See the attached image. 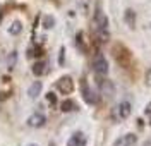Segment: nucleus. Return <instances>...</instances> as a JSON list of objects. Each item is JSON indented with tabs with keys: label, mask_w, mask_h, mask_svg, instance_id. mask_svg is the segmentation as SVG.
Here are the masks:
<instances>
[{
	"label": "nucleus",
	"mask_w": 151,
	"mask_h": 146,
	"mask_svg": "<svg viewBox=\"0 0 151 146\" xmlns=\"http://www.w3.org/2000/svg\"><path fill=\"white\" fill-rule=\"evenodd\" d=\"M94 29H96V35H98L100 41H108V38H110L108 17L103 14L101 9H96V14H94Z\"/></svg>",
	"instance_id": "obj_1"
},
{
	"label": "nucleus",
	"mask_w": 151,
	"mask_h": 146,
	"mask_svg": "<svg viewBox=\"0 0 151 146\" xmlns=\"http://www.w3.org/2000/svg\"><path fill=\"white\" fill-rule=\"evenodd\" d=\"M132 112V105L129 100H122L117 107L113 108V119L115 120H125V119H129Z\"/></svg>",
	"instance_id": "obj_2"
},
{
	"label": "nucleus",
	"mask_w": 151,
	"mask_h": 146,
	"mask_svg": "<svg viewBox=\"0 0 151 146\" xmlns=\"http://www.w3.org/2000/svg\"><path fill=\"white\" fill-rule=\"evenodd\" d=\"M93 70L96 76H106L108 74V62L103 57V53H96L93 58Z\"/></svg>",
	"instance_id": "obj_3"
},
{
	"label": "nucleus",
	"mask_w": 151,
	"mask_h": 146,
	"mask_svg": "<svg viewBox=\"0 0 151 146\" xmlns=\"http://www.w3.org/2000/svg\"><path fill=\"white\" fill-rule=\"evenodd\" d=\"M57 89L62 93V95H70L72 89H74V81L70 76H64L57 81Z\"/></svg>",
	"instance_id": "obj_4"
},
{
	"label": "nucleus",
	"mask_w": 151,
	"mask_h": 146,
	"mask_svg": "<svg viewBox=\"0 0 151 146\" xmlns=\"http://www.w3.org/2000/svg\"><path fill=\"white\" fill-rule=\"evenodd\" d=\"M81 91H83V98H84L86 103L94 105V103L98 101V96L94 95V91L89 88V84L86 83V79H83V81H81Z\"/></svg>",
	"instance_id": "obj_5"
},
{
	"label": "nucleus",
	"mask_w": 151,
	"mask_h": 146,
	"mask_svg": "<svg viewBox=\"0 0 151 146\" xmlns=\"http://www.w3.org/2000/svg\"><path fill=\"white\" fill-rule=\"evenodd\" d=\"M98 86H100L101 95H105V96L112 98L115 95V86H113V83L110 79H98Z\"/></svg>",
	"instance_id": "obj_6"
},
{
	"label": "nucleus",
	"mask_w": 151,
	"mask_h": 146,
	"mask_svg": "<svg viewBox=\"0 0 151 146\" xmlns=\"http://www.w3.org/2000/svg\"><path fill=\"white\" fill-rule=\"evenodd\" d=\"M45 122H47V117H45V114H41V112H35L33 115L28 117V126L35 127V129L43 127L45 126Z\"/></svg>",
	"instance_id": "obj_7"
},
{
	"label": "nucleus",
	"mask_w": 151,
	"mask_h": 146,
	"mask_svg": "<svg viewBox=\"0 0 151 146\" xmlns=\"http://www.w3.org/2000/svg\"><path fill=\"white\" fill-rule=\"evenodd\" d=\"M137 141L136 134H125V136H120L112 146H134Z\"/></svg>",
	"instance_id": "obj_8"
},
{
	"label": "nucleus",
	"mask_w": 151,
	"mask_h": 146,
	"mask_svg": "<svg viewBox=\"0 0 151 146\" xmlns=\"http://www.w3.org/2000/svg\"><path fill=\"white\" fill-rule=\"evenodd\" d=\"M67 146H86V136L83 132H74L69 139Z\"/></svg>",
	"instance_id": "obj_9"
},
{
	"label": "nucleus",
	"mask_w": 151,
	"mask_h": 146,
	"mask_svg": "<svg viewBox=\"0 0 151 146\" xmlns=\"http://www.w3.org/2000/svg\"><path fill=\"white\" fill-rule=\"evenodd\" d=\"M41 89H43V84H41V81H35L31 86H29V89H28V96L29 98H38V95L41 93Z\"/></svg>",
	"instance_id": "obj_10"
},
{
	"label": "nucleus",
	"mask_w": 151,
	"mask_h": 146,
	"mask_svg": "<svg viewBox=\"0 0 151 146\" xmlns=\"http://www.w3.org/2000/svg\"><path fill=\"white\" fill-rule=\"evenodd\" d=\"M124 21H125V24L129 26L131 29L136 28V12L132 9H127L125 12H124Z\"/></svg>",
	"instance_id": "obj_11"
},
{
	"label": "nucleus",
	"mask_w": 151,
	"mask_h": 146,
	"mask_svg": "<svg viewBox=\"0 0 151 146\" xmlns=\"http://www.w3.org/2000/svg\"><path fill=\"white\" fill-rule=\"evenodd\" d=\"M47 65H48V64L45 62V60H40V62H36V64L33 65L31 70H33V74H35V76L40 78V76H43V74L47 72Z\"/></svg>",
	"instance_id": "obj_12"
},
{
	"label": "nucleus",
	"mask_w": 151,
	"mask_h": 146,
	"mask_svg": "<svg viewBox=\"0 0 151 146\" xmlns=\"http://www.w3.org/2000/svg\"><path fill=\"white\" fill-rule=\"evenodd\" d=\"M76 108H77V105H76L72 100H64L62 105H60V110H62V112H72Z\"/></svg>",
	"instance_id": "obj_13"
},
{
	"label": "nucleus",
	"mask_w": 151,
	"mask_h": 146,
	"mask_svg": "<svg viewBox=\"0 0 151 146\" xmlns=\"http://www.w3.org/2000/svg\"><path fill=\"white\" fill-rule=\"evenodd\" d=\"M53 26H55V17H53V16H45V17H43V28L52 29Z\"/></svg>",
	"instance_id": "obj_14"
},
{
	"label": "nucleus",
	"mask_w": 151,
	"mask_h": 146,
	"mask_svg": "<svg viewBox=\"0 0 151 146\" xmlns=\"http://www.w3.org/2000/svg\"><path fill=\"white\" fill-rule=\"evenodd\" d=\"M21 31H22V24H21L19 21L12 22V26L9 28V33H10V35H14V36H16V35H19Z\"/></svg>",
	"instance_id": "obj_15"
},
{
	"label": "nucleus",
	"mask_w": 151,
	"mask_h": 146,
	"mask_svg": "<svg viewBox=\"0 0 151 146\" xmlns=\"http://www.w3.org/2000/svg\"><path fill=\"white\" fill-rule=\"evenodd\" d=\"M16 62H17V52H12L7 58V67L9 69H14L16 67Z\"/></svg>",
	"instance_id": "obj_16"
},
{
	"label": "nucleus",
	"mask_w": 151,
	"mask_h": 146,
	"mask_svg": "<svg viewBox=\"0 0 151 146\" xmlns=\"http://www.w3.org/2000/svg\"><path fill=\"white\" fill-rule=\"evenodd\" d=\"M47 100L50 101V103H52V105H53V103H57V96H55V93H48V95H47Z\"/></svg>",
	"instance_id": "obj_17"
},
{
	"label": "nucleus",
	"mask_w": 151,
	"mask_h": 146,
	"mask_svg": "<svg viewBox=\"0 0 151 146\" xmlns=\"http://www.w3.org/2000/svg\"><path fill=\"white\" fill-rule=\"evenodd\" d=\"M64 53H65V48L62 47V48H60V57H58V64H60V65L64 64Z\"/></svg>",
	"instance_id": "obj_18"
},
{
	"label": "nucleus",
	"mask_w": 151,
	"mask_h": 146,
	"mask_svg": "<svg viewBox=\"0 0 151 146\" xmlns=\"http://www.w3.org/2000/svg\"><path fill=\"white\" fill-rule=\"evenodd\" d=\"M146 84L151 86V69H148V72H146Z\"/></svg>",
	"instance_id": "obj_19"
},
{
	"label": "nucleus",
	"mask_w": 151,
	"mask_h": 146,
	"mask_svg": "<svg viewBox=\"0 0 151 146\" xmlns=\"http://www.w3.org/2000/svg\"><path fill=\"white\" fill-rule=\"evenodd\" d=\"M146 114H151V103H148V107H146Z\"/></svg>",
	"instance_id": "obj_20"
},
{
	"label": "nucleus",
	"mask_w": 151,
	"mask_h": 146,
	"mask_svg": "<svg viewBox=\"0 0 151 146\" xmlns=\"http://www.w3.org/2000/svg\"><path fill=\"white\" fill-rule=\"evenodd\" d=\"M2 17H4V14H2V12H0V22H2Z\"/></svg>",
	"instance_id": "obj_21"
},
{
	"label": "nucleus",
	"mask_w": 151,
	"mask_h": 146,
	"mask_svg": "<svg viewBox=\"0 0 151 146\" xmlns=\"http://www.w3.org/2000/svg\"><path fill=\"white\" fill-rule=\"evenodd\" d=\"M28 146H38V145H28Z\"/></svg>",
	"instance_id": "obj_22"
},
{
	"label": "nucleus",
	"mask_w": 151,
	"mask_h": 146,
	"mask_svg": "<svg viewBox=\"0 0 151 146\" xmlns=\"http://www.w3.org/2000/svg\"><path fill=\"white\" fill-rule=\"evenodd\" d=\"M50 146H55V145H53V143H50Z\"/></svg>",
	"instance_id": "obj_23"
},
{
	"label": "nucleus",
	"mask_w": 151,
	"mask_h": 146,
	"mask_svg": "<svg viewBox=\"0 0 151 146\" xmlns=\"http://www.w3.org/2000/svg\"><path fill=\"white\" fill-rule=\"evenodd\" d=\"M150 28H151V24H150Z\"/></svg>",
	"instance_id": "obj_24"
},
{
	"label": "nucleus",
	"mask_w": 151,
	"mask_h": 146,
	"mask_svg": "<svg viewBox=\"0 0 151 146\" xmlns=\"http://www.w3.org/2000/svg\"><path fill=\"white\" fill-rule=\"evenodd\" d=\"M150 124H151V122H150Z\"/></svg>",
	"instance_id": "obj_25"
}]
</instances>
